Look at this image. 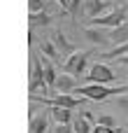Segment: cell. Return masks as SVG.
Listing matches in <instances>:
<instances>
[{
    "label": "cell",
    "instance_id": "e0dca14e",
    "mask_svg": "<svg viewBox=\"0 0 128 133\" xmlns=\"http://www.w3.org/2000/svg\"><path fill=\"white\" fill-rule=\"evenodd\" d=\"M72 129H75V133H93V129H91V124H89V119H84L82 115L72 122Z\"/></svg>",
    "mask_w": 128,
    "mask_h": 133
},
{
    "label": "cell",
    "instance_id": "2e32d148",
    "mask_svg": "<svg viewBox=\"0 0 128 133\" xmlns=\"http://www.w3.org/2000/svg\"><path fill=\"white\" fill-rule=\"evenodd\" d=\"M128 56V44L124 47H114V49H107L100 54V61H110V58H126Z\"/></svg>",
    "mask_w": 128,
    "mask_h": 133
},
{
    "label": "cell",
    "instance_id": "44dd1931",
    "mask_svg": "<svg viewBox=\"0 0 128 133\" xmlns=\"http://www.w3.org/2000/svg\"><path fill=\"white\" fill-rule=\"evenodd\" d=\"M49 133H75V129H72V124H54Z\"/></svg>",
    "mask_w": 128,
    "mask_h": 133
},
{
    "label": "cell",
    "instance_id": "ac0fdd59",
    "mask_svg": "<svg viewBox=\"0 0 128 133\" xmlns=\"http://www.w3.org/2000/svg\"><path fill=\"white\" fill-rule=\"evenodd\" d=\"M96 124H98V126H105V129H114V131H117V126H119V122H117L112 115H100V117L96 119Z\"/></svg>",
    "mask_w": 128,
    "mask_h": 133
},
{
    "label": "cell",
    "instance_id": "277c9868",
    "mask_svg": "<svg viewBox=\"0 0 128 133\" xmlns=\"http://www.w3.org/2000/svg\"><path fill=\"white\" fill-rule=\"evenodd\" d=\"M33 70H30V82H28V91H30V96H37V94H42L44 98H47V91H49V84H47V77H44V68H42V63H40V56L37 54H33Z\"/></svg>",
    "mask_w": 128,
    "mask_h": 133
},
{
    "label": "cell",
    "instance_id": "ffe728a7",
    "mask_svg": "<svg viewBox=\"0 0 128 133\" xmlns=\"http://www.w3.org/2000/svg\"><path fill=\"white\" fill-rule=\"evenodd\" d=\"M112 105H114V108H119L124 115H128V96H117V98L112 101Z\"/></svg>",
    "mask_w": 128,
    "mask_h": 133
},
{
    "label": "cell",
    "instance_id": "3957f363",
    "mask_svg": "<svg viewBox=\"0 0 128 133\" xmlns=\"http://www.w3.org/2000/svg\"><path fill=\"white\" fill-rule=\"evenodd\" d=\"M96 54V49H84V51H77L75 56H70L65 63H63V72H68V75H72V77H82L84 72H86V68H91L89 65V58ZM89 75V72H86Z\"/></svg>",
    "mask_w": 128,
    "mask_h": 133
},
{
    "label": "cell",
    "instance_id": "ba28073f",
    "mask_svg": "<svg viewBox=\"0 0 128 133\" xmlns=\"http://www.w3.org/2000/svg\"><path fill=\"white\" fill-rule=\"evenodd\" d=\"M84 40L91 42L93 47H107L112 44L110 42V30H103V28H84Z\"/></svg>",
    "mask_w": 128,
    "mask_h": 133
},
{
    "label": "cell",
    "instance_id": "9a60e30c",
    "mask_svg": "<svg viewBox=\"0 0 128 133\" xmlns=\"http://www.w3.org/2000/svg\"><path fill=\"white\" fill-rule=\"evenodd\" d=\"M51 117L56 124H72V110H65V108H49Z\"/></svg>",
    "mask_w": 128,
    "mask_h": 133
},
{
    "label": "cell",
    "instance_id": "7a4b0ae2",
    "mask_svg": "<svg viewBox=\"0 0 128 133\" xmlns=\"http://www.w3.org/2000/svg\"><path fill=\"white\" fill-rule=\"evenodd\" d=\"M124 23H128V7H114L112 12L89 21L91 28H107V30H114V28H119Z\"/></svg>",
    "mask_w": 128,
    "mask_h": 133
},
{
    "label": "cell",
    "instance_id": "6da1fadb",
    "mask_svg": "<svg viewBox=\"0 0 128 133\" xmlns=\"http://www.w3.org/2000/svg\"><path fill=\"white\" fill-rule=\"evenodd\" d=\"M77 96L86 98V101H107V98H117V96H126L128 94V84H119V87H103V84H82L77 91Z\"/></svg>",
    "mask_w": 128,
    "mask_h": 133
},
{
    "label": "cell",
    "instance_id": "5b68a950",
    "mask_svg": "<svg viewBox=\"0 0 128 133\" xmlns=\"http://www.w3.org/2000/svg\"><path fill=\"white\" fill-rule=\"evenodd\" d=\"M86 79H89V84H112V82H117V75H114V70L107 63L98 61V63H93L89 68Z\"/></svg>",
    "mask_w": 128,
    "mask_h": 133
},
{
    "label": "cell",
    "instance_id": "8992f818",
    "mask_svg": "<svg viewBox=\"0 0 128 133\" xmlns=\"http://www.w3.org/2000/svg\"><path fill=\"white\" fill-rule=\"evenodd\" d=\"M51 42L56 44V49L61 51V56H65V61H68L70 56H75V54H77V44H75V42H70L61 28L51 30Z\"/></svg>",
    "mask_w": 128,
    "mask_h": 133
},
{
    "label": "cell",
    "instance_id": "7402d4cb",
    "mask_svg": "<svg viewBox=\"0 0 128 133\" xmlns=\"http://www.w3.org/2000/svg\"><path fill=\"white\" fill-rule=\"evenodd\" d=\"M93 133H117V131H114V129H105V126H98V124H96V126H93Z\"/></svg>",
    "mask_w": 128,
    "mask_h": 133
},
{
    "label": "cell",
    "instance_id": "7c38bea8",
    "mask_svg": "<svg viewBox=\"0 0 128 133\" xmlns=\"http://www.w3.org/2000/svg\"><path fill=\"white\" fill-rule=\"evenodd\" d=\"M54 21V14L51 12H42V14H28V23H30V30L35 28H44Z\"/></svg>",
    "mask_w": 128,
    "mask_h": 133
},
{
    "label": "cell",
    "instance_id": "d6986e66",
    "mask_svg": "<svg viewBox=\"0 0 128 133\" xmlns=\"http://www.w3.org/2000/svg\"><path fill=\"white\" fill-rule=\"evenodd\" d=\"M28 9L30 14H42L47 12V0H28Z\"/></svg>",
    "mask_w": 128,
    "mask_h": 133
},
{
    "label": "cell",
    "instance_id": "52a82bcc",
    "mask_svg": "<svg viewBox=\"0 0 128 133\" xmlns=\"http://www.w3.org/2000/svg\"><path fill=\"white\" fill-rule=\"evenodd\" d=\"M82 87V82L77 79V77H72V75H68V72H63V75H58V79H56V91H58V96H72L77 89Z\"/></svg>",
    "mask_w": 128,
    "mask_h": 133
},
{
    "label": "cell",
    "instance_id": "5bb4252c",
    "mask_svg": "<svg viewBox=\"0 0 128 133\" xmlns=\"http://www.w3.org/2000/svg\"><path fill=\"white\" fill-rule=\"evenodd\" d=\"M110 42H112L114 47H124V44H128V23L114 28V30H110Z\"/></svg>",
    "mask_w": 128,
    "mask_h": 133
},
{
    "label": "cell",
    "instance_id": "8fae6325",
    "mask_svg": "<svg viewBox=\"0 0 128 133\" xmlns=\"http://www.w3.org/2000/svg\"><path fill=\"white\" fill-rule=\"evenodd\" d=\"M40 54H42L44 58H49L51 63H61V61H63L61 51L56 49V44H54L51 40H42V42H40Z\"/></svg>",
    "mask_w": 128,
    "mask_h": 133
},
{
    "label": "cell",
    "instance_id": "30bf717a",
    "mask_svg": "<svg viewBox=\"0 0 128 133\" xmlns=\"http://www.w3.org/2000/svg\"><path fill=\"white\" fill-rule=\"evenodd\" d=\"M49 110H42L37 115H30V133H47L49 131Z\"/></svg>",
    "mask_w": 128,
    "mask_h": 133
},
{
    "label": "cell",
    "instance_id": "9c48e42d",
    "mask_svg": "<svg viewBox=\"0 0 128 133\" xmlns=\"http://www.w3.org/2000/svg\"><path fill=\"white\" fill-rule=\"evenodd\" d=\"M105 9H114L112 7V2H107V0H84V14L89 16V21H93V19H98V16H103V12Z\"/></svg>",
    "mask_w": 128,
    "mask_h": 133
},
{
    "label": "cell",
    "instance_id": "4fadbf2b",
    "mask_svg": "<svg viewBox=\"0 0 128 133\" xmlns=\"http://www.w3.org/2000/svg\"><path fill=\"white\" fill-rule=\"evenodd\" d=\"M58 5H61V9L65 12V14H70L72 16V21L77 19V14L84 9V0H56Z\"/></svg>",
    "mask_w": 128,
    "mask_h": 133
}]
</instances>
